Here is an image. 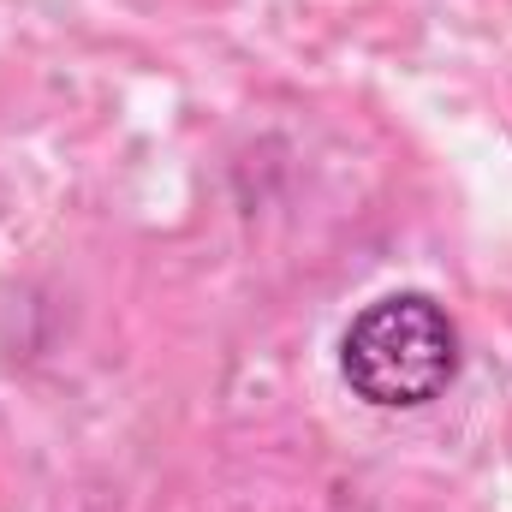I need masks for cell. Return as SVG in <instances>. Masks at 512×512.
Listing matches in <instances>:
<instances>
[{
    "mask_svg": "<svg viewBox=\"0 0 512 512\" xmlns=\"http://www.w3.org/2000/svg\"><path fill=\"white\" fill-rule=\"evenodd\" d=\"M340 376L382 411L441 399L459 376V328L429 292H387L364 304L340 340Z\"/></svg>",
    "mask_w": 512,
    "mask_h": 512,
    "instance_id": "cell-1",
    "label": "cell"
}]
</instances>
